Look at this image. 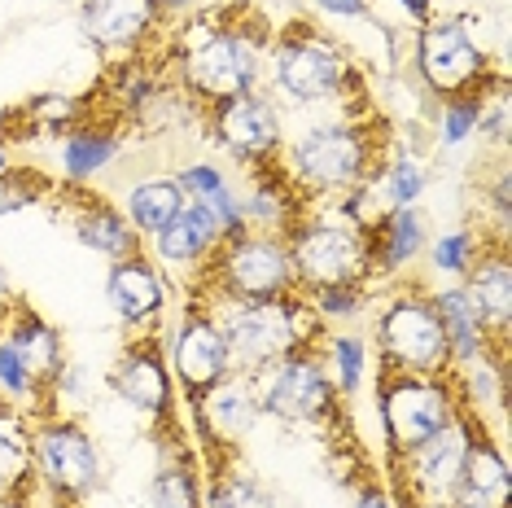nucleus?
<instances>
[{
  "label": "nucleus",
  "mask_w": 512,
  "mask_h": 508,
  "mask_svg": "<svg viewBox=\"0 0 512 508\" xmlns=\"http://www.w3.org/2000/svg\"><path fill=\"white\" fill-rule=\"evenodd\" d=\"M377 123L372 119H333L298 132L289 145H281L276 163L285 176L302 189V198H329L359 189L364 180L377 176Z\"/></svg>",
  "instance_id": "obj_3"
},
{
  "label": "nucleus",
  "mask_w": 512,
  "mask_h": 508,
  "mask_svg": "<svg viewBox=\"0 0 512 508\" xmlns=\"http://www.w3.org/2000/svg\"><path fill=\"white\" fill-rule=\"evenodd\" d=\"M246 377L254 381L263 417H276L285 425H324L337 417V399L342 395H337L329 368H324L316 351L289 355V360H276Z\"/></svg>",
  "instance_id": "obj_10"
},
{
  "label": "nucleus",
  "mask_w": 512,
  "mask_h": 508,
  "mask_svg": "<svg viewBox=\"0 0 512 508\" xmlns=\"http://www.w3.org/2000/svg\"><path fill=\"white\" fill-rule=\"evenodd\" d=\"M307 303H311V311H316L324 325H329V320L359 316L364 303H368V290H364V285H333V290H311Z\"/></svg>",
  "instance_id": "obj_39"
},
{
  "label": "nucleus",
  "mask_w": 512,
  "mask_h": 508,
  "mask_svg": "<svg viewBox=\"0 0 512 508\" xmlns=\"http://www.w3.org/2000/svg\"><path fill=\"white\" fill-rule=\"evenodd\" d=\"M355 508H394V500H390L386 487H364L359 491V500H355Z\"/></svg>",
  "instance_id": "obj_43"
},
{
  "label": "nucleus",
  "mask_w": 512,
  "mask_h": 508,
  "mask_svg": "<svg viewBox=\"0 0 512 508\" xmlns=\"http://www.w3.org/2000/svg\"><path fill=\"white\" fill-rule=\"evenodd\" d=\"M324 18H342V22H364L372 14V0H311Z\"/></svg>",
  "instance_id": "obj_41"
},
{
  "label": "nucleus",
  "mask_w": 512,
  "mask_h": 508,
  "mask_svg": "<svg viewBox=\"0 0 512 508\" xmlns=\"http://www.w3.org/2000/svg\"><path fill=\"white\" fill-rule=\"evenodd\" d=\"M0 303H9V285H5V272H0Z\"/></svg>",
  "instance_id": "obj_47"
},
{
  "label": "nucleus",
  "mask_w": 512,
  "mask_h": 508,
  "mask_svg": "<svg viewBox=\"0 0 512 508\" xmlns=\"http://www.w3.org/2000/svg\"><path fill=\"white\" fill-rule=\"evenodd\" d=\"M57 193H62V206H66V224H71V233L84 241L88 250L106 254L110 263H123V259H132V254H141V233L127 224V215L119 206L88 193L84 184H57Z\"/></svg>",
  "instance_id": "obj_17"
},
{
  "label": "nucleus",
  "mask_w": 512,
  "mask_h": 508,
  "mask_svg": "<svg viewBox=\"0 0 512 508\" xmlns=\"http://www.w3.org/2000/svg\"><path fill=\"white\" fill-rule=\"evenodd\" d=\"M27 123L44 127V132H71V127L84 123V101H79V97H62V92H44V97H31Z\"/></svg>",
  "instance_id": "obj_38"
},
{
  "label": "nucleus",
  "mask_w": 512,
  "mask_h": 508,
  "mask_svg": "<svg viewBox=\"0 0 512 508\" xmlns=\"http://www.w3.org/2000/svg\"><path fill=\"white\" fill-rule=\"evenodd\" d=\"M193 408H197V421L206 425V434L219 438V443L246 438L263 417L259 395H254V381L246 373H228L215 390H206Z\"/></svg>",
  "instance_id": "obj_25"
},
{
  "label": "nucleus",
  "mask_w": 512,
  "mask_h": 508,
  "mask_svg": "<svg viewBox=\"0 0 512 508\" xmlns=\"http://www.w3.org/2000/svg\"><path fill=\"white\" fill-rule=\"evenodd\" d=\"M158 9H162V18H189V14H197L202 9V0H158Z\"/></svg>",
  "instance_id": "obj_44"
},
{
  "label": "nucleus",
  "mask_w": 512,
  "mask_h": 508,
  "mask_svg": "<svg viewBox=\"0 0 512 508\" xmlns=\"http://www.w3.org/2000/svg\"><path fill=\"white\" fill-rule=\"evenodd\" d=\"M429 303H434L438 320H442V333H447L451 368L469 364L486 351H499V346L491 342V333H486V325H482V316L473 311L464 285H438V290H429ZM499 355H508V351H499Z\"/></svg>",
  "instance_id": "obj_26"
},
{
  "label": "nucleus",
  "mask_w": 512,
  "mask_h": 508,
  "mask_svg": "<svg viewBox=\"0 0 512 508\" xmlns=\"http://www.w3.org/2000/svg\"><path fill=\"white\" fill-rule=\"evenodd\" d=\"M267 62H272V92L289 106L342 101L355 84V66L346 44L302 18L289 22L281 36H272Z\"/></svg>",
  "instance_id": "obj_4"
},
{
  "label": "nucleus",
  "mask_w": 512,
  "mask_h": 508,
  "mask_svg": "<svg viewBox=\"0 0 512 508\" xmlns=\"http://www.w3.org/2000/svg\"><path fill=\"white\" fill-rule=\"evenodd\" d=\"M482 106H486V88L469 92V97H451L438 106V141L442 145H464L482 123Z\"/></svg>",
  "instance_id": "obj_36"
},
{
  "label": "nucleus",
  "mask_w": 512,
  "mask_h": 508,
  "mask_svg": "<svg viewBox=\"0 0 512 508\" xmlns=\"http://www.w3.org/2000/svg\"><path fill=\"white\" fill-rule=\"evenodd\" d=\"M289 246V263H294L298 290H333V285H368L372 276V254H368V237L355 224H346L342 215H307L294 233L285 237Z\"/></svg>",
  "instance_id": "obj_6"
},
{
  "label": "nucleus",
  "mask_w": 512,
  "mask_h": 508,
  "mask_svg": "<svg viewBox=\"0 0 512 508\" xmlns=\"http://www.w3.org/2000/svg\"><path fill=\"white\" fill-rule=\"evenodd\" d=\"M228 342L232 373H259V368L289 360V355L316 351L324 338V320L311 311L307 294L272 298V303H246V298L202 294L197 298Z\"/></svg>",
  "instance_id": "obj_2"
},
{
  "label": "nucleus",
  "mask_w": 512,
  "mask_h": 508,
  "mask_svg": "<svg viewBox=\"0 0 512 508\" xmlns=\"http://www.w3.org/2000/svg\"><path fill=\"white\" fill-rule=\"evenodd\" d=\"M508 500H512L508 456L482 425V430L473 434L469 452H464L460 478H456V487H451L447 504L451 508H508Z\"/></svg>",
  "instance_id": "obj_20"
},
{
  "label": "nucleus",
  "mask_w": 512,
  "mask_h": 508,
  "mask_svg": "<svg viewBox=\"0 0 512 508\" xmlns=\"http://www.w3.org/2000/svg\"><path fill=\"white\" fill-rule=\"evenodd\" d=\"M162 22L158 0H79V31L110 57H132Z\"/></svg>",
  "instance_id": "obj_16"
},
{
  "label": "nucleus",
  "mask_w": 512,
  "mask_h": 508,
  "mask_svg": "<svg viewBox=\"0 0 512 508\" xmlns=\"http://www.w3.org/2000/svg\"><path fill=\"white\" fill-rule=\"evenodd\" d=\"M5 119H9V114H5V110H0V127H5Z\"/></svg>",
  "instance_id": "obj_50"
},
{
  "label": "nucleus",
  "mask_w": 512,
  "mask_h": 508,
  "mask_svg": "<svg viewBox=\"0 0 512 508\" xmlns=\"http://www.w3.org/2000/svg\"><path fill=\"white\" fill-rule=\"evenodd\" d=\"M329 368H333V386L337 395H355L364 386L368 373V346L359 333H333L329 338Z\"/></svg>",
  "instance_id": "obj_35"
},
{
  "label": "nucleus",
  "mask_w": 512,
  "mask_h": 508,
  "mask_svg": "<svg viewBox=\"0 0 512 508\" xmlns=\"http://www.w3.org/2000/svg\"><path fill=\"white\" fill-rule=\"evenodd\" d=\"M482 430V421L473 412H456V421L447 430H438L425 447H416L412 456H403V478H399V491L412 495V504H438L447 500L451 487L460 478V465H464V452H469L473 434Z\"/></svg>",
  "instance_id": "obj_14"
},
{
  "label": "nucleus",
  "mask_w": 512,
  "mask_h": 508,
  "mask_svg": "<svg viewBox=\"0 0 512 508\" xmlns=\"http://www.w3.org/2000/svg\"><path fill=\"white\" fill-rule=\"evenodd\" d=\"M460 412L456 386L447 377H412V373H381L377 417L386 430V447L394 460L412 456L438 430H447Z\"/></svg>",
  "instance_id": "obj_7"
},
{
  "label": "nucleus",
  "mask_w": 512,
  "mask_h": 508,
  "mask_svg": "<svg viewBox=\"0 0 512 508\" xmlns=\"http://www.w3.org/2000/svg\"><path fill=\"white\" fill-rule=\"evenodd\" d=\"M364 237H368L372 276H377V281H386V276H399L403 268H412V263L425 254V246H429L421 206H394V211H381V219L368 228Z\"/></svg>",
  "instance_id": "obj_23"
},
{
  "label": "nucleus",
  "mask_w": 512,
  "mask_h": 508,
  "mask_svg": "<svg viewBox=\"0 0 512 508\" xmlns=\"http://www.w3.org/2000/svg\"><path fill=\"white\" fill-rule=\"evenodd\" d=\"M5 167H9V145L0 141V171H5Z\"/></svg>",
  "instance_id": "obj_46"
},
{
  "label": "nucleus",
  "mask_w": 512,
  "mask_h": 508,
  "mask_svg": "<svg viewBox=\"0 0 512 508\" xmlns=\"http://www.w3.org/2000/svg\"><path fill=\"white\" fill-rule=\"evenodd\" d=\"M176 180H180V189H184L189 202H211V198H219V193L232 189L224 167H215V163H189V167L176 171Z\"/></svg>",
  "instance_id": "obj_40"
},
{
  "label": "nucleus",
  "mask_w": 512,
  "mask_h": 508,
  "mask_svg": "<svg viewBox=\"0 0 512 508\" xmlns=\"http://www.w3.org/2000/svg\"><path fill=\"white\" fill-rule=\"evenodd\" d=\"M31 469L53 500L84 504L101 487V452L79 421L44 417L31 425Z\"/></svg>",
  "instance_id": "obj_11"
},
{
  "label": "nucleus",
  "mask_w": 512,
  "mask_h": 508,
  "mask_svg": "<svg viewBox=\"0 0 512 508\" xmlns=\"http://www.w3.org/2000/svg\"><path fill=\"white\" fill-rule=\"evenodd\" d=\"M377 346L386 368L381 373H412V377H447L451 351L447 333L429 294H394L377 316Z\"/></svg>",
  "instance_id": "obj_8"
},
{
  "label": "nucleus",
  "mask_w": 512,
  "mask_h": 508,
  "mask_svg": "<svg viewBox=\"0 0 512 508\" xmlns=\"http://www.w3.org/2000/svg\"><path fill=\"white\" fill-rule=\"evenodd\" d=\"M228 373H232V360H228L224 333H219V325L211 320V311L193 298V303L180 311L176 329H171V377L180 381L184 399L197 403Z\"/></svg>",
  "instance_id": "obj_13"
},
{
  "label": "nucleus",
  "mask_w": 512,
  "mask_h": 508,
  "mask_svg": "<svg viewBox=\"0 0 512 508\" xmlns=\"http://www.w3.org/2000/svg\"><path fill=\"white\" fill-rule=\"evenodd\" d=\"M206 508H276L272 491L241 469H219L206 487Z\"/></svg>",
  "instance_id": "obj_33"
},
{
  "label": "nucleus",
  "mask_w": 512,
  "mask_h": 508,
  "mask_svg": "<svg viewBox=\"0 0 512 508\" xmlns=\"http://www.w3.org/2000/svg\"><path fill=\"white\" fill-rule=\"evenodd\" d=\"M267 44H272V31L259 18L241 14V5L197 9L180 18L176 44H171L176 88L202 106L246 97L263 84Z\"/></svg>",
  "instance_id": "obj_1"
},
{
  "label": "nucleus",
  "mask_w": 512,
  "mask_h": 508,
  "mask_svg": "<svg viewBox=\"0 0 512 508\" xmlns=\"http://www.w3.org/2000/svg\"><path fill=\"white\" fill-rule=\"evenodd\" d=\"M197 276H202V294L246 298V303H272V298L302 294L294 263H289V246L272 233H254V228L219 241V250Z\"/></svg>",
  "instance_id": "obj_5"
},
{
  "label": "nucleus",
  "mask_w": 512,
  "mask_h": 508,
  "mask_svg": "<svg viewBox=\"0 0 512 508\" xmlns=\"http://www.w3.org/2000/svg\"><path fill=\"white\" fill-rule=\"evenodd\" d=\"M0 395L22 403V408H36V403L44 399V408H53L49 395L36 386V377L27 373V364H22V355L9 346V338L0 333Z\"/></svg>",
  "instance_id": "obj_37"
},
{
  "label": "nucleus",
  "mask_w": 512,
  "mask_h": 508,
  "mask_svg": "<svg viewBox=\"0 0 512 508\" xmlns=\"http://www.w3.org/2000/svg\"><path fill=\"white\" fill-rule=\"evenodd\" d=\"M394 5H399L403 14L416 22V27H425L429 18H438V14H434V0H394Z\"/></svg>",
  "instance_id": "obj_42"
},
{
  "label": "nucleus",
  "mask_w": 512,
  "mask_h": 508,
  "mask_svg": "<svg viewBox=\"0 0 512 508\" xmlns=\"http://www.w3.org/2000/svg\"><path fill=\"white\" fill-rule=\"evenodd\" d=\"M184 202L189 198H184L176 176H145V180H136L132 189H127L119 211L127 215V224H132L141 237H154L184 211Z\"/></svg>",
  "instance_id": "obj_27"
},
{
  "label": "nucleus",
  "mask_w": 512,
  "mask_h": 508,
  "mask_svg": "<svg viewBox=\"0 0 512 508\" xmlns=\"http://www.w3.org/2000/svg\"><path fill=\"white\" fill-rule=\"evenodd\" d=\"M372 189H377V198L386 211H394V206H416L425 193V167L416 163L407 149H399V154H390L386 167H377Z\"/></svg>",
  "instance_id": "obj_30"
},
{
  "label": "nucleus",
  "mask_w": 512,
  "mask_h": 508,
  "mask_svg": "<svg viewBox=\"0 0 512 508\" xmlns=\"http://www.w3.org/2000/svg\"><path fill=\"white\" fill-rule=\"evenodd\" d=\"M57 508H79V504H66V500H57Z\"/></svg>",
  "instance_id": "obj_49"
},
{
  "label": "nucleus",
  "mask_w": 512,
  "mask_h": 508,
  "mask_svg": "<svg viewBox=\"0 0 512 508\" xmlns=\"http://www.w3.org/2000/svg\"><path fill=\"white\" fill-rule=\"evenodd\" d=\"M482 250H486V237L477 233V228H451V233H442L434 246H425L429 268H434L442 281H464Z\"/></svg>",
  "instance_id": "obj_31"
},
{
  "label": "nucleus",
  "mask_w": 512,
  "mask_h": 508,
  "mask_svg": "<svg viewBox=\"0 0 512 508\" xmlns=\"http://www.w3.org/2000/svg\"><path fill=\"white\" fill-rule=\"evenodd\" d=\"M412 508H451L447 500H438V504H412Z\"/></svg>",
  "instance_id": "obj_48"
},
{
  "label": "nucleus",
  "mask_w": 512,
  "mask_h": 508,
  "mask_svg": "<svg viewBox=\"0 0 512 508\" xmlns=\"http://www.w3.org/2000/svg\"><path fill=\"white\" fill-rule=\"evenodd\" d=\"M211 136L237 167H267L281 158L285 127H281V106L276 97H267L263 88L246 92L211 106Z\"/></svg>",
  "instance_id": "obj_12"
},
{
  "label": "nucleus",
  "mask_w": 512,
  "mask_h": 508,
  "mask_svg": "<svg viewBox=\"0 0 512 508\" xmlns=\"http://www.w3.org/2000/svg\"><path fill=\"white\" fill-rule=\"evenodd\" d=\"M250 184L246 193H237L241 198V219H246V228L254 233H272V237H289L294 228L307 219V198H302V189L294 180L285 176L281 163H267V167H250L246 171Z\"/></svg>",
  "instance_id": "obj_18"
},
{
  "label": "nucleus",
  "mask_w": 512,
  "mask_h": 508,
  "mask_svg": "<svg viewBox=\"0 0 512 508\" xmlns=\"http://www.w3.org/2000/svg\"><path fill=\"white\" fill-rule=\"evenodd\" d=\"M114 158H119V132L97 123H79L62 136V176L66 184L97 180Z\"/></svg>",
  "instance_id": "obj_28"
},
{
  "label": "nucleus",
  "mask_w": 512,
  "mask_h": 508,
  "mask_svg": "<svg viewBox=\"0 0 512 508\" xmlns=\"http://www.w3.org/2000/svg\"><path fill=\"white\" fill-rule=\"evenodd\" d=\"M0 333H5L9 346L22 355L27 373L36 377V386L53 403V386H57V377H62V368H66V346H62L57 325H49V320L36 316V311H27V307H14L9 311V320L0 325Z\"/></svg>",
  "instance_id": "obj_24"
},
{
  "label": "nucleus",
  "mask_w": 512,
  "mask_h": 508,
  "mask_svg": "<svg viewBox=\"0 0 512 508\" xmlns=\"http://www.w3.org/2000/svg\"><path fill=\"white\" fill-rule=\"evenodd\" d=\"M464 294H469L473 311L482 316L486 333L499 351H508V325H512V263H508V246L495 241L477 254V263L464 276Z\"/></svg>",
  "instance_id": "obj_22"
},
{
  "label": "nucleus",
  "mask_w": 512,
  "mask_h": 508,
  "mask_svg": "<svg viewBox=\"0 0 512 508\" xmlns=\"http://www.w3.org/2000/svg\"><path fill=\"white\" fill-rule=\"evenodd\" d=\"M0 508H31V504H27V495H5Z\"/></svg>",
  "instance_id": "obj_45"
},
{
  "label": "nucleus",
  "mask_w": 512,
  "mask_h": 508,
  "mask_svg": "<svg viewBox=\"0 0 512 508\" xmlns=\"http://www.w3.org/2000/svg\"><path fill=\"white\" fill-rule=\"evenodd\" d=\"M31 487H40L31 469V425L18 408L0 403V500L27 495Z\"/></svg>",
  "instance_id": "obj_29"
},
{
  "label": "nucleus",
  "mask_w": 512,
  "mask_h": 508,
  "mask_svg": "<svg viewBox=\"0 0 512 508\" xmlns=\"http://www.w3.org/2000/svg\"><path fill=\"white\" fill-rule=\"evenodd\" d=\"M62 5H79V0H62Z\"/></svg>",
  "instance_id": "obj_51"
},
{
  "label": "nucleus",
  "mask_w": 512,
  "mask_h": 508,
  "mask_svg": "<svg viewBox=\"0 0 512 508\" xmlns=\"http://www.w3.org/2000/svg\"><path fill=\"white\" fill-rule=\"evenodd\" d=\"M53 193H57V184H53V176H44L40 167H27V163L14 167L9 163L5 171H0V219L27 211V206L49 202Z\"/></svg>",
  "instance_id": "obj_32"
},
{
  "label": "nucleus",
  "mask_w": 512,
  "mask_h": 508,
  "mask_svg": "<svg viewBox=\"0 0 512 508\" xmlns=\"http://www.w3.org/2000/svg\"><path fill=\"white\" fill-rule=\"evenodd\" d=\"M154 241V259L158 268H171V272H202L206 259L219 250V241H224V228H219V219L211 215V206L202 202H184V211L171 219L162 233L149 237Z\"/></svg>",
  "instance_id": "obj_21"
},
{
  "label": "nucleus",
  "mask_w": 512,
  "mask_h": 508,
  "mask_svg": "<svg viewBox=\"0 0 512 508\" xmlns=\"http://www.w3.org/2000/svg\"><path fill=\"white\" fill-rule=\"evenodd\" d=\"M416 75H421L425 92L438 101L469 97V92L491 88V57L486 44L469 31L464 18H429L416 36Z\"/></svg>",
  "instance_id": "obj_9"
},
{
  "label": "nucleus",
  "mask_w": 512,
  "mask_h": 508,
  "mask_svg": "<svg viewBox=\"0 0 512 508\" xmlns=\"http://www.w3.org/2000/svg\"><path fill=\"white\" fill-rule=\"evenodd\" d=\"M110 386L127 408L149 421H167L171 408H176V377H171L158 338H132V346L114 364Z\"/></svg>",
  "instance_id": "obj_15"
},
{
  "label": "nucleus",
  "mask_w": 512,
  "mask_h": 508,
  "mask_svg": "<svg viewBox=\"0 0 512 508\" xmlns=\"http://www.w3.org/2000/svg\"><path fill=\"white\" fill-rule=\"evenodd\" d=\"M106 298L127 329H145L167 311L171 285L162 281L158 263H149L145 254H132V259H123V263H110Z\"/></svg>",
  "instance_id": "obj_19"
},
{
  "label": "nucleus",
  "mask_w": 512,
  "mask_h": 508,
  "mask_svg": "<svg viewBox=\"0 0 512 508\" xmlns=\"http://www.w3.org/2000/svg\"><path fill=\"white\" fill-rule=\"evenodd\" d=\"M149 500H154V508H202V482L184 460H162Z\"/></svg>",
  "instance_id": "obj_34"
}]
</instances>
